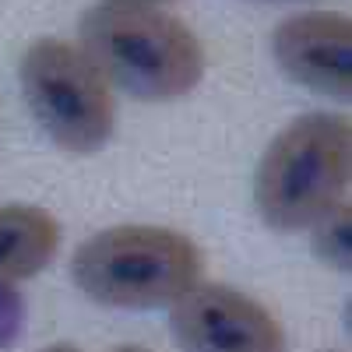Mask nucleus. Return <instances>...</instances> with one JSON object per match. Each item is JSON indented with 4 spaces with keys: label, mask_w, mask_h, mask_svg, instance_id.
<instances>
[{
    "label": "nucleus",
    "mask_w": 352,
    "mask_h": 352,
    "mask_svg": "<svg viewBox=\"0 0 352 352\" xmlns=\"http://www.w3.org/2000/svg\"><path fill=\"white\" fill-rule=\"evenodd\" d=\"M81 53L106 78L134 99L169 102L201 85L204 50L190 28L152 8H88L78 21Z\"/></svg>",
    "instance_id": "nucleus-1"
},
{
    "label": "nucleus",
    "mask_w": 352,
    "mask_h": 352,
    "mask_svg": "<svg viewBox=\"0 0 352 352\" xmlns=\"http://www.w3.org/2000/svg\"><path fill=\"white\" fill-rule=\"evenodd\" d=\"M352 124L338 113H303L282 127L257 162L254 204L278 232H300L324 219L349 187Z\"/></svg>",
    "instance_id": "nucleus-2"
},
{
    "label": "nucleus",
    "mask_w": 352,
    "mask_h": 352,
    "mask_svg": "<svg viewBox=\"0 0 352 352\" xmlns=\"http://www.w3.org/2000/svg\"><path fill=\"white\" fill-rule=\"evenodd\" d=\"M201 250L166 226H113L85 240L71 257L74 285L102 307H173L197 285Z\"/></svg>",
    "instance_id": "nucleus-3"
},
{
    "label": "nucleus",
    "mask_w": 352,
    "mask_h": 352,
    "mask_svg": "<svg viewBox=\"0 0 352 352\" xmlns=\"http://www.w3.org/2000/svg\"><path fill=\"white\" fill-rule=\"evenodd\" d=\"M21 96L56 148L92 155L113 138L116 102L92 60L64 39H36L18 64Z\"/></svg>",
    "instance_id": "nucleus-4"
},
{
    "label": "nucleus",
    "mask_w": 352,
    "mask_h": 352,
    "mask_svg": "<svg viewBox=\"0 0 352 352\" xmlns=\"http://www.w3.org/2000/svg\"><path fill=\"white\" fill-rule=\"evenodd\" d=\"M184 352H285V331L268 307L222 282H197L169 310Z\"/></svg>",
    "instance_id": "nucleus-5"
},
{
    "label": "nucleus",
    "mask_w": 352,
    "mask_h": 352,
    "mask_svg": "<svg viewBox=\"0 0 352 352\" xmlns=\"http://www.w3.org/2000/svg\"><path fill=\"white\" fill-rule=\"evenodd\" d=\"M272 53L278 67L310 92L352 96V21L338 11H303L275 25Z\"/></svg>",
    "instance_id": "nucleus-6"
},
{
    "label": "nucleus",
    "mask_w": 352,
    "mask_h": 352,
    "mask_svg": "<svg viewBox=\"0 0 352 352\" xmlns=\"http://www.w3.org/2000/svg\"><path fill=\"white\" fill-rule=\"evenodd\" d=\"M60 247V222L36 204H0V285L46 272Z\"/></svg>",
    "instance_id": "nucleus-7"
},
{
    "label": "nucleus",
    "mask_w": 352,
    "mask_h": 352,
    "mask_svg": "<svg viewBox=\"0 0 352 352\" xmlns=\"http://www.w3.org/2000/svg\"><path fill=\"white\" fill-rule=\"evenodd\" d=\"M349 204H335V208L314 222V254L331 264L335 272H349Z\"/></svg>",
    "instance_id": "nucleus-8"
},
{
    "label": "nucleus",
    "mask_w": 352,
    "mask_h": 352,
    "mask_svg": "<svg viewBox=\"0 0 352 352\" xmlns=\"http://www.w3.org/2000/svg\"><path fill=\"white\" fill-rule=\"evenodd\" d=\"M21 317H25L21 292H14L11 285H0V345L14 342V335L21 328Z\"/></svg>",
    "instance_id": "nucleus-9"
},
{
    "label": "nucleus",
    "mask_w": 352,
    "mask_h": 352,
    "mask_svg": "<svg viewBox=\"0 0 352 352\" xmlns=\"http://www.w3.org/2000/svg\"><path fill=\"white\" fill-rule=\"evenodd\" d=\"M102 4H116V8H152V4H166V0H102Z\"/></svg>",
    "instance_id": "nucleus-10"
},
{
    "label": "nucleus",
    "mask_w": 352,
    "mask_h": 352,
    "mask_svg": "<svg viewBox=\"0 0 352 352\" xmlns=\"http://www.w3.org/2000/svg\"><path fill=\"white\" fill-rule=\"evenodd\" d=\"M43 352H81V349L71 345V342H56V345H50V349H43Z\"/></svg>",
    "instance_id": "nucleus-11"
},
{
    "label": "nucleus",
    "mask_w": 352,
    "mask_h": 352,
    "mask_svg": "<svg viewBox=\"0 0 352 352\" xmlns=\"http://www.w3.org/2000/svg\"><path fill=\"white\" fill-rule=\"evenodd\" d=\"M113 352H148V349H138V345H120V349H113Z\"/></svg>",
    "instance_id": "nucleus-12"
}]
</instances>
